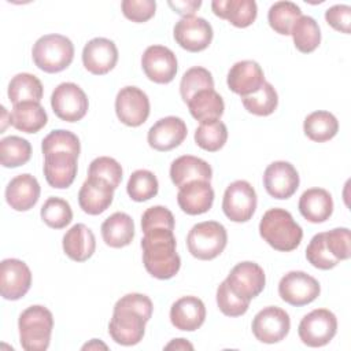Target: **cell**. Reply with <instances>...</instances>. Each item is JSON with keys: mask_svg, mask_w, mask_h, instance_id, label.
I'll list each match as a JSON object with an SVG mask.
<instances>
[{"mask_svg": "<svg viewBox=\"0 0 351 351\" xmlns=\"http://www.w3.org/2000/svg\"><path fill=\"white\" fill-rule=\"evenodd\" d=\"M154 304L147 295L128 293L117 300L108 324L111 339L121 346L138 344L145 333V324L151 319Z\"/></svg>", "mask_w": 351, "mask_h": 351, "instance_id": "6da1fadb", "label": "cell"}, {"mask_svg": "<svg viewBox=\"0 0 351 351\" xmlns=\"http://www.w3.org/2000/svg\"><path fill=\"white\" fill-rule=\"evenodd\" d=\"M143 263L145 270L155 278L169 280L181 267V258L176 251L173 230L155 228L144 233L141 240Z\"/></svg>", "mask_w": 351, "mask_h": 351, "instance_id": "7a4b0ae2", "label": "cell"}, {"mask_svg": "<svg viewBox=\"0 0 351 351\" xmlns=\"http://www.w3.org/2000/svg\"><path fill=\"white\" fill-rule=\"evenodd\" d=\"M261 237L274 250L289 252L299 247L303 230L292 214L284 208L267 210L259 222Z\"/></svg>", "mask_w": 351, "mask_h": 351, "instance_id": "3957f363", "label": "cell"}, {"mask_svg": "<svg viewBox=\"0 0 351 351\" xmlns=\"http://www.w3.org/2000/svg\"><path fill=\"white\" fill-rule=\"evenodd\" d=\"M19 341L26 351H44L51 341L53 329L52 313L40 304L23 310L18 319Z\"/></svg>", "mask_w": 351, "mask_h": 351, "instance_id": "277c9868", "label": "cell"}, {"mask_svg": "<svg viewBox=\"0 0 351 351\" xmlns=\"http://www.w3.org/2000/svg\"><path fill=\"white\" fill-rule=\"evenodd\" d=\"M34 64L45 73H59L67 69L74 58V45L62 34H45L40 37L32 49Z\"/></svg>", "mask_w": 351, "mask_h": 351, "instance_id": "5b68a950", "label": "cell"}, {"mask_svg": "<svg viewBox=\"0 0 351 351\" xmlns=\"http://www.w3.org/2000/svg\"><path fill=\"white\" fill-rule=\"evenodd\" d=\"M226 243V229L217 221L199 222L192 226L186 236L188 251L200 261H211L221 255Z\"/></svg>", "mask_w": 351, "mask_h": 351, "instance_id": "8992f818", "label": "cell"}, {"mask_svg": "<svg viewBox=\"0 0 351 351\" xmlns=\"http://www.w3.org/2000/svg\"><path fill=\"white\" fill-rule=\"evenodd\" d=\"M337 332V318L328 308H315L306 314L298 328L299 337L308 347L326 346Z\"/></svg>", "mask_w": 351, "mask_h": 351, "instance_id": "52a82bcc", "label": "cell"}, {"mask_svg": "<svg viewBox=\"0 0 351 351\" xmlns=\"http://www.w3.org/2000/svg\"><path fill=\"white\" fill-rule=\"evenodd\" d=\"M51 107L59 119L77 122L86 115L89 101L85 92L77 84L62 82L51 95Z\"/></svg>", "mask_w": 351, "mask_h": 351, "instance_id": "ba28073f", "label": "cell"}, {"mask_svg": "<svg viewBox=\"0 0 351 351\" xmlns=\"http://www.w3.org/2000/svg\"><path fill=\"white\" fill-rule=\"evenodd\" d=\"M256 192L245 180L233 181L222 199L223 214L233 222H247L256 210Z\"/></svg>", "mask_w": 351, "mask_h": 351, "instance_id": "9c48e42d", "label": "cell"}, {"mask_svg": "<svg viewBox=\"0 0 351 351\" xmlns=\"http://www.w3.org/2000/svg\"><path fill=\"white\" fill-rule=\"evenodd\" d=\"M321 292L319 282L310 274L292 270L281 277L278 282L280 298L291 306H306L314 302Z\"/></svg>", "mask_w": 351, "mask_h": 351, "instance_id": "30bf717a", "label": "cell"}, {"mask_svg": "<svg viewBox=\"0 0 351 351\" xmlns=\"http://www.w3.org/2000/svg\"><path fill=\"white\" fill-rule=\"evenodd\" d=\"M256 340L274 344L285 339L291 329V319L285 310L277 306H267L256 313L251 325Z\"/></svg>", "mask_w": 351, "mask_h": 351, "instance_id": "8fae6325", "label": "cell"}, {"mask_svg": "<svg viewBox=\"0 0 351 351\" xmlns=\"http://www.w3.org/2000/svg\"><path fill=\"white\" fill-rule=\"evenodd\" d=\"M115 112L123 125L137 128L148 119L149 99L140 88L125 86L117 93Z\"/></svg>", "mask_w": 351, "mask_h": 351, "instance_id": "7c38bea8", "label": "cell"}, {"mask_svg": "<svg viewBox=\"0 0 351 351\" xmlns=\"http://www.w3.org/2000/svg\"><path fill=\"white\" fill-rule=\"evenodd\" d=\"M173 36L181 48L189 52H200L211 44L214 32L204 18L185 16L174 25Z\"/></svg>", "mask_w": 351, "mask_h": 351, "instance_id": "4fadbf2b", "label": "cell"}, {"mask_svg": "<svg viewBox=\"0 0 351 351\" xmlns=\"http://www.w3.org/2000/svg\"><path fill=\"white\" fill-rule=\"evenodd\" d=\"M32 285V271L29 266L15 258H8L0 263V293L7 300L23 298Z\"/></svg>", "mask_w": 351, "mask_h": 351, "instance_id": "5bb4252c", "label": "cell"}, {"mask_svg": "<svg viewBox=\"0 0 351 351\" xmlns=\"http://www.w3.org/2000/svg\"><path fill=\"white\" fill-rule=\"evenodd\" d=\"M299 174L292 163L276 160L270 163L263 173V185L266 192L274 199H289L299 188Z\"/></svg>", "mask_w": 351, "mask_h": 351, "instance_id": "9a60e30c", "label": "cell"}, {"mask_svg": "<svg viewBox=\"0 0 351 351\" xmlns=\"http://www.w3.org/2000/svg\"><path fill=\"white\" fill-rule=\"evenodd\" d=\"M225 281L237 295L251 302L263 291L266 276L258 263L245 261L237 263Z\"/></svg>", "mask_w": 351, "mask_h": 351, "instance_id": "2e32d148", "label": "cell"}, {"mask_svg": "<svg viewBox=\"0 0 351 351\" xmlns=\"http://www.w3.org/2000/svg\"><path fill=\"white\" fill-rule=\"evenodd\" d=\"M141 66L148 80L156 84H169L177 74V58L163 45L148 47L143 53Z\"/></svg>", "mask_w": 351, "mask_h": 351, "instance_id": "e0dca14e", "label": "cell"}, {"mask_svg": "<svg viewBox=\"0 0 351 351\" xmlns=\"http://www.w3.org/2000/svg\"><path fill=\"white\" fill-rule=\"evenodd\" d=\"M185 122L178 117H165L156 121L148 130L147 141L155 151L166 152L178 147L186 137Z\"/></svg>", "mask_w": 351, "mask_h": 351, "instance_id": "ac0fdd59", "label": "cell"}, {"mask_svg": "<svg viewBox=\"0 0 351 351\" xmlns=\"http://www.w3.org/2000/svg\"><path fill=\"white\" fill-rule=\"evenodd\" d=\"M118 62V49L114 41L96 37L88 41L82 49V63L84 67L95 74L103 75L111 71Z\"/></svg>", "mask_w": 351, "mask_h": 351, "instance_id": "d6986e66", "label": "cell"}, {"mask_svg": "<svg viewBox=\"0 0 351 351\" xmlns=\"http://www.w3.org/2000/svg\"><path fill=\"white\" fill-rule=\"evenodd\" d=\"M77 159L78 156L55 151L44 155V176L47 182L56 189L69 188L77 176Z\"/></svg>", "mask_w": 351, "mask_h": 351, "instance_id": "ffe728a7", "label": "cell"}, {"mask_svg": "<svg viewBox=\"0 0 351 351\" xmlns=\"http://www.w3.org/2000/svg\"><path fill=\"white\" fill-rule=\"evenodd\" d=\"M265 82V74L262 67L255 60L236 62L226 77L228 88L243 96L255 93Z\"/></svg>", "mask_w": 351, "mask_h": 351, "instance_id": "44dd1931", "label": "cell"}, {"mask_svg": "<svg viewBox=\"0 0 351 351\" xmlns=\"http://www.w3.org/2000/svg\"><path fill=\"white\" fill-rule=\"evenodd\" d=\"M206 319V306L197 296H182L171 304L170 321L176 329L193 332Z\"/></svg>", "mask_w": 351, "mask_h": 351, "instance_id": "7402d4cb", "label": "cell"}, {"mask_svg": "<svg viewBox=\"0 0 351 351\" xmlns=\"http://www.w3.org/2000/svg\"><path fill=\"white\" fill-rule=\"evenodd\" d=\"M40 184L36 177L29 173L14 177L5 188V200L8 206L15 211H27L40 197Z\"/></svg>", "mask_w": 351, "mask_h": 351, "instance_id": "603a6c76", "label": "cell"}, {"mask_svg": "<svg viewBox=\"0 0 351 351\" xmlns=\"http://www.w3.org/2000/svg\"><path fill=\"white\" fill-rule=\"evenodd\" d=\"M180 208L189 215L207 213L214 203V189L210 181H191L180 188L177 193Z\"/></svg>", "mask_w": 351, "mask_h": 351, "instance_id": "cb8c5ba5", "label": "cell"}, {"mask_svg": "<svg viewBox=\"0 0 351 351\" xmlns=\"http://www.w3.org/2000/svg\"><path fill=\"white\" fill-rule=\"evenodd\" d=\"M114 191L107 182L88 177L78 192V204L84 213L99 215L111 206Z\"/></svg>", "mask_w": 351, "mask_h": 351, "instance_id": "d4e9b609", "label": "cell"}, {"mask_svg": "<svg viewBox=\"0 0 351 351\" xmlns=\"http://www.w3.org/2000/svg\"><path fill=\"white\" fill-rule=\"evenodd\" d=\"M211 177V166L197 156L182 155L174 159L170 165V178L177 188H181L191 181H210Z\"/></svg>", "mask_w": 351, "mask_h": 351, "instance_id": "484cf974", "label": "cell"}, {"mask_svg": "<svg viewBox=\"0 0 351 351\" xmlns=\"http://www.w3.org/2000/svg\"><path fill=\"white\" fill-rule=\"evenodd\" d=\"M299 211L311 223L325 222L333 213V199L324 188H310L299 199Z\"/></svg>", "mask_w": 351, "mask_h": 351, "instance_id": "4316f807", "label": "cell"}, {"mask_svg": "<svg viewBox=\"0 0 351 351\" xmlns=\"http://www.w3.org/2000/svg\"><path fill=\"white\" fill-rule=\"evenodd\" d=\"M211 8L217 16L226 19L236 27H248L258 15L254 0H214Z\"/></svg>", "mask_w": 351, "mask_h": 351, "instance_id": "83f0119b", "label": "cell"}, {"mask_svg": "<svg viewBox=\"0 0 351 351\" xmlns=\"http://www.w3.org/2000/svg\"><path fill=\"white\" fill-rule=\"evenodd\" d=\"M63 251L64 254L75 261H88L96 250V239L93 232L84 223L73 225L63 236Z\"/></svg>", "mask_w": 351, "mask_h": 351, "instance_id": "f1b7e54d", "label": "cell"}, {"mask_svg": "<svg viewBox=\"0 0 351 351\" xmlns=\"http://www.w3.org/2000/svg\"><path fill=\"white\" fill-rule=\"evenodd\" d=\"M101 237L108 247L122 248L134 239V222L126 213L117 211L101 223Z\"/></svg>", "mask_w": 351, "mask_h": 351, "instance_id": "f546056e", "label": "cell"}, {"mask_svg": "<svg viewBox=\"0 0 351 351\" xmlns=\"http://www.w3.org/2000/svg\"><path fill=\"white\" fill-rule=\"evenodd\" d=\"M11 125L25 133H37L48 121L44 107L37 101H22L14 104L10 114Z\"/></svg>", "mask_w": 351, "mask_h": 351, "instance_id": "4dcf8cb0", "label": "cell"}, {"mask_svg": "<svg viewBox=\"0 0 351 351\" xmlns=\"http://www.w3.org/2000/svg\"><path fill=\"white\" fill-rule=\"evenodd\" d=\"M186 104L191 115L200 123L219 119L225 110L223 99L214 89H204L195 93Z\"/></svg>", "mask_w": 351, "mask_h": 351, "instance_id": "1f68e13d", "label": "cell"}, {"mask_svg": "<svg viewBox=\"0 0 351 351\" xmlns=\"http://www.w3.org/2000/svg\"><path fill=\"white\" fill-rule=\"evenodd\" d=\"M304 134L315 143L332 140L339 132V121L329 111H314L304 118Z\"/></svg>", "mask_w": 351, "mask_h": 351, "instance_id": "d6a6232c", "label": "cell"}, {"mask_svg": "<svg viewBox=\"0 0 351 351\" xmlns=\"http://www.w3.org/2000/svg\"><path fill=\"white\" fill-rule=\"evenodd\" d=\"M44 88L41 81L30 73H19L14 75L8 84V99L12 104L22 101H37L43 99Z\"/></svg>", "mask_w": 351, "mask_h": 351, "instance_id": "836d02e7", "label": "cell"}, {"mask_svg": "<svg viewBox=\"0 0 351 351\" xmlns=\"http://www.w3.org/2000/svg\"><path fill=\"white\" fill-rule=\"evenodd\" d=\"M293 44L298 51L303 53H310L315 51L321 43V30L314 18L308 15H302L293 25L291 30Z\"/></svg>", "mask_w": 351, "mask_h": 351, "instance_id": "e575fe53", "label": "cell"}, {"mask_svg": "<svg viewBox=\"0 0 351 351\" xmlns=\"http://www.w3.org/2000/svg\"><path fill=\"white\" fill-rule=\"evenodd\" d=\"M32 156V145L26 138L19 136H8L0 141L1 166L14 169L23 166Z\"/></svg>", "mask_w": 351, "mask_h": 351, "instance_id": "d590c367", "label": "cell"}, {"mask_svg": "<svg viewBox=\"0 0 351 351\" xmlns=\"http://www.w3.org/2000/svg\"><path fill=\"white\" fill-rule=\"evenodd\" d=\"M302 16L299 5L292 1H277L267 12V21L270 27L282 36L291 34L295 22Z\"/></svg>", "mask_w": 351, "mask_h": 351, "instance_id": "8d00e7d4", "label": "cell"}, {"mask_svg": "<svg viewBox=\"0 0 351 351\" xmlns=\"http://www.w3.org/2000/svg\"><path fill=\"white\" fill-rule=\"evenodd\" d=\"M244 108L258 117H267L273 114L278 106V95L270 82H263V85L248 96L241 97Z\"/></svg>", "mask_w": 351, "mask_h": 351, "instance_id": "74e56055", "label": "cell"}, {"mask_svg": "<svg viewBox=\"0 0 351 351\" xmlns=\"http://www.w3.org/2000/svg\"><path fill=\"white\" fill-rule=\"evenodd\" d=\"M228 140L226 125L219 121H206L202 122L195 130V143L204 151L215 152L219 151Z\"/></svg>", "mask_w": 351, "mask_h": 351, "instance_id": "f35d334b", "label": "cell"}, {"mask_svg": "<svg viewBox=\"0 0 351 351\" xmlns=\"http://www.w3.org/2000/svg\"><path fill=\"white\" fill-rule=\"evenodd\" d=\"M159 189V182L156 176L145 169L136 170L130 174L126 191L132 200L134 202H147L156 196Z\"/></svg>", "mask_w": 351, "mask_h": 351, "instance_id": "ab89813d", "label": "cell"}, {"mask_svg": "<svg viewBox=\"0 0 351 351\" xmlns=\"http://www.w3.org/2000/svg\"><path fill=\"white\" fill-rule=\"evenodd\" d=\"M204 89H214V80L207 69L196 66L184 73L180 82V93L185 103H188L195 93Z\"/></svg>", "mask_w": 351, "mask_h": 351, "instance_id": "60d3db41", "label": "cell"}, {"mask_svg": "<svg viewBox=\"0 0 351 351\" xmlns=\"http://www.w3.org/2000/svg\"><path fill=\"white\" fill-rule=\"evenodd\" d=\"M41 219L52 229H63L73 219V210L62 197H48L41 207Z\"/></svg>", "mask_w": 351, "mask_h": 351, "instance_id": "b9f144b4", "label": "cell"}, {"mask_svg": "<svg viewBox=\"0 0 351 351\" xmlns=\"http://www.w3.org/2000/svg\"><path fill=\"white\" fill-rule=\"evenodd\" d=\"M88 177L101 180L117 189L122 181V167L114 158L99 156L90 162Z\"/></svg>", "mask_w": 351, "mask_h": 351, "instance_id": "7bdbcfd3", "label": "cell"}, {"mask_svg": "<svg viewBox=\"0 0 351 351\" xmlns=\"http://www.w3.org/2000/svg\"><path fill=\"white\" fill-rule=\"evenodd\" d=\"M41 149L44 155L55 151H64L78 156L81 152V145H80V138L73 132L64 130V129H56L44 137L41 143Z\"/></svg>", "mask_w": 351, "mask_h": 351, "instance_id": "ee69618b", "label": "cell"}, {"mask_svg": "<svg viewBox=\"0 0 351 351\" xmlns=\"http://www.w3.org/2000/svg\"><path fill=\"white\" fill-rule=\"evenodd\" d=\"M217 304L225 315L240 317L247 313L250 307V300L237 295L223 280L217 288Z\"/></svg>", "mask_w": 351, "mask_h": 351, "instance_id": "f6af8a7d", "label": "cell"}, {"mask_svg": "<svg viewBox=\"0 0 351 351\" xmlns=\"http://www.w3.org/2000/svg\"><path fill=\"white\" fill-rule=\"evenodd\" d=\"M306 258L314 267L321 270L333 269L340 262L328 250L325 241V232L313 236L306 248Z\"/></svg>", "mask_w": 351, "mask_h": 351, "instance_id": "bcb514c9", "label": "cell"}, {"mask_svg": "<svg viewBox=\"0 0 351 351\" xmlns=\"http://www.w3.org/2000/svg\"><path fill=\"white\" fill-rule=\"evenodd\" d=\"M326 247L337 261H347L351 256V234L348 228H335L325 232Z\"/></svg>", "mask_w": 351, "mask_h": 351, "instance_id": "7dc6e473", "label": "cell"}, {"mask_svg": "<svg viewBox=\"0 0 351 351\" xmlns=\"http://www.w3.org/2000/svg\"><path fill=\"white\" fill-rule=\"evenodd\" d=\"M155 228H165V229L174 230V217L169 208L163 206H152L144 211L141 217L143 233Z\"/></svg>", "mask_w": 351, "mask_h": 351, "instance_id": "c3c4849f", "label": "cell"}, {"mask_svg": "<svg viewBox=\"0 0 351 351\" xmlns=\"http://www.w3.org/2000/svg\"><path fill=\"white\" fill-rule=\"evenodd\" d=\"M121 7L129 21L143 23L155 15L156 3L154 0H123Z\"/></svg>", "mask_w": 351, "mask_h": 351, "instance_id": "681fc988", "label": "cell"}, {"mask_svg": "<svg viewBox=\"0 0 351 351\" xmlns=\"http://www.w3.org/2000/svg\"><path fill=\"white\" fill-rule=\"evenodd\" d=\"M325 21L330 25L335 30L350 34L351 26V7L347 4H336L326 10Z\"/></svg>", "mask_w": 351, "mask_h": 351, "instance_id": "f907efd6", "label": "cell"}, {"mask_svg": "<svg viewBox=\"0 0 351 351\" xmlns=\"http://www.w3.org/2000/svg\"><path fill=\"white\" fill-rule=\"evenodd\" d=\"M174 12L185 16H193L195 11L202 5L200 0H182V1H169L167 3Z\"/></svg>", "mask_w": 351, "mask_h": 351, "instance_id": "816d5d0a", "label": "cell"}, {"mask_svg": "<svg viewBox=\"0 0 351 351\" xmlns=\"http://www.w3.org/2000/svg\"><path fill=\"white\" fill-rule=\"evenodd\" d=\"M165 350H193V346L186 339H173L165 346Z\"/></svg>", "mask_w": 351, "mask_h": 351, "instance_id": "f5cc1de1", "label": "cell"}, {"mask_svg": "<svg viewBox=\"0 0 351 351\" xmlns=\"http://www.w3.org/2000/svg\"><path fill=\"white\" fill-rule=\"evenodd\" d=\"M97 348L107 350V346L104 343H101L100 340H97V339H92L89 343L82 346V350H97Z\"/></svg>", "mask_w": 351, "mask_h": 351, "instance_id": "db71d44e", "label": "cell"}, {"mask_svg": "<svg viewBox=\"0 0 351 351\" xmlns=\"http://www.w3.org/2000/svg\"><path fill=\"white\" fill-rule=\"evenodd\" d=\"M7 117H8L7 108H5L4 106H1V128H0V133H4V130H5V128H7L8 123L11 125V122L7 121Z\"/></svg>", "mask_w": 351, "mask_h": 351, "instance_id": "11a10c76", "label": "cell"}]
</instances>
